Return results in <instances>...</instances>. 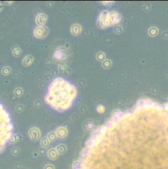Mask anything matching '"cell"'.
Listing matches in <instances>:
<instances>
[{
    "mask_svg": "<svg viewBox=\"0 0 168 169\" xmlns=\"http://www.w3.org/2000/svg\"><path fill=\"white\" fill-rule=\"evenodd\" d=\"M77 88L61 77L55 78L49 86L45 103L54 110L64 112L69 109L77 98Z\"/></svg>",
    "mask_w": 168,
    "mask_h": 169,
    "instance_id": "6da1fadb",
    "label": "cell"
},
{
    "mask_svg": "<svg viewBox=\"0 0 168 169\" xmlns=\"http://www.w3.org/2000/svg\"><path fill=\"white\" fill-rule=\"evenodd\" d=\"M13 134V124L10 115L0 103V153L7 145Z\"/></svg>",
    "mask_w": 168,
    "mask_h": 169,
    "instance_id": "7a4b0ae2",
    "label": "cell"
},
{
    "mask_svg": "<svg viewBox=\"0 0 168 169\" xmlns=\"http://www.w3.org/2000/svg\"><path fill=\"white\" fill-rule=\"evenodd\" d=\"M66 57L65 52L62 49H56L54 53V57L57 60H63Z\"/></svg>",
    "mask_w": 168,
    "mask_h": 169,
    "instance_id": "3957f363",
    "label": "cell"
},
{
    "mask_svg": "<svg viewBox=\"0 0 168 169\" xmlns=\"http://www.w3.org/2000/svg\"><path fill=\"white\" fill-rule=\"evenodd\" d=\"M156 107H157V109H162V107H161V105H157Z\"/></svg>",
    "mask_w": 168,
    "mask_h": 169,
    "instance_id": "277c9868",
    "label": "cell"
},
{
    "mask_svg": "<svg viewBox=\"0 0 168 169\" xmlns=\"http://www.w3.org/2000/svg\"><path fill=\"white\" fill-rule=\"evenodd\" d=\"M165 108H166L167 109H168V104L165 105Z\"/></svg>",
    "mask_w": 168,
    "mask_h": 169,
    "instance_id": "5b68a950",
    "label": "cell"
}]
</instances>
